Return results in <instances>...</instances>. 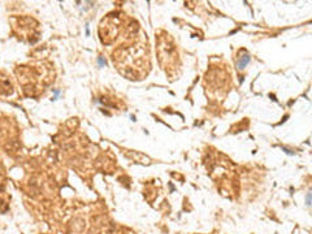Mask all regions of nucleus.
Returning a JSON list of instances; mask_svg holds the SVG:
<instances>
[{
    "instance_id": "f257e3e1",
    "label": "nucleus",
    "mask_w": 312,
    "mask_h": 234,
    "mask_svg": "<svg viewBox=\"0 0 312 234\" xmlns=\"http://www.w3.org/2000/svg\"><path fill=\"white\" fill-rule=\"evenodd\" d=\"M249 61H250V56L246 54V55H243L242 57H239V61H238V68L239 69H243L246 65L249 64Z\"/></svg>"
}]
</instances>
